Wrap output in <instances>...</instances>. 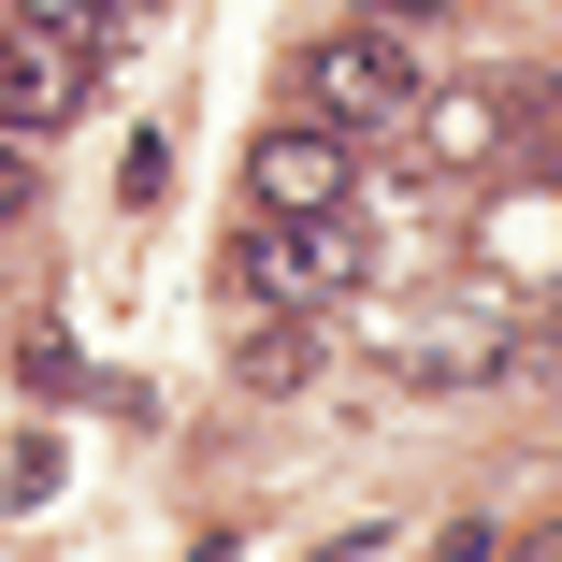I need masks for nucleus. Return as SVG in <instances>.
<instances>
[{
  "label": "nucleus",
  "mask_w": 562,
  "mask_h": 562,
  "mask_svg": "<svg viewBox=\"0 0 562 562\" xmlns=\"http://www.w3.org/2000/svg\"><path fill=\"white\" fill-rule=\"evenodd\" d=\"M30 202H44V159H30L15 131H0V232H15V216H30Z\"/></svg>",
  "instance_id": "1a4fd4ad"
},
{
  "label": "nucleus",
  "mask_w": 562,
  "mask_h": 562,
  "mask_svg": "<svg viewBox=\"0 0 562 562\" xmlns=\"http://www.w3.org/2000/svg\"><path fill=\"white\" fill-rule=\"evenodd\" d=\"M246 390H303V331H289V317L246 331Z\"/></svg>",
  "instance_id": "39448f33"
},
{
  "label": "nucleus",
  "mask_w": 562,
  "mask_h": 562,
  "mask_svg": "<svg viewBox=\"0 0 562 562\" xmlns=\"http://www.w3.org/2000/svg\"><path fill=\"white\" fill-rule=\"evenodd\" d=\"M548 361H562V331H548Z\"/></svg>",
  "instance_id": "9b49d317"
},
{
  "label": "nucleus",
  "mask_w": 562,
  "mask_h": 562,
  "mask_svg": "<svg viewBox=\"0 0 562 562\" xmlns=\"http://www.w3.org/2000/svg\"><path fill=\"white\" fill-rule=\"evenodd\" d=\"M15 15H44V30H72V44H116V15H131V0H15Z\"/></svg>",
  "instance_id": "0eeeda50"
},
{
  "label": "nucleus",
  "mask_w": 562,
  "mask_h": 562,
  "mask_svg": "<svg viewBox=\"0 0 562 562\" xmlns=\"http://www.w3.org/2000/svg\"><path fill=\"white\" fill-rule=\"evenodd\" d=\"M116 202H131V216H145V202H173V145H159V131L116 159Z\"/></svg>",
  "instance_id": "423d86ee"
},
{
  "label": "nucleus",
  "mask_w": 562,
  "mask_h": 562,
  "mask_svg": "<svg viewBox=\"0 0 562 562\" xmlns=\"http://www.w3.org/2000/svg\"><path fill=\"white\" fill-rule=\"evenodd\" d=\"M87 101V44L44 15H0V131H58Z\"/></svg>",
  "instance_id": "20e7f679"
},
{
  "label": "nucleus",
  "mask_w": 562,
  "mask_h": 562,
  "mask_svg": "<svg viewBox=\"0 0 562 562\" xmlns=\"http://www.w3.org/2000/svg\"><path fill=\"white\" fill-rule=\"evenodd\" d=\"M44 491H58V447H44V432H30V447H15V462H0V505H15V519H30V505H44Z\"/></svg>",
  "instance_id": "6e6552de"
},
{
  "label": "nucleus",
  "mask_w": 562,
  "mask_h": 562,
  "mask_svg": "<svg viewBox=\"0 0 562 562\" xmlns=\"http://www.w3.org/2000/svg\"><path fill=\"white\" fill-rule=\"evenodd\" d=\"M347 274H361L347 216H289V202H246V232H232V303H331Z\"/></svg>",
  "instance_id": "f03ea898"
},
{
  "label": "nucleus",
  "mask_w": 562,
  "mask_h": 562,
  "mask_svg": "<svg viewBox=\"0 0 562 562\" xmlns=\"http://www.w3.org/2000/svg\"><path fill=\"white\" fill-rule=\"evenodd\" d=\"M303 116H331V131H404L418 116V58H404V15H361V30H331V44H303Z\"/></svg>",
  "instance_id": "f257e3e1"
},
{
  "label": "nucleus",
  "mask_w": 562,
  "mask_h": 562,
  "mask_svg": "<svg viewBox=\"0 0 562 562\" xmlns=\"http://www.w3.org/2000/svg\"><path fill=\"white\" fill-rule=\"evenodd\" d=\"M432 159H491V101H447V116H432Z\"/></svg>",
  "instance_id": "9d476101"
},
{
  "label": "nucleus",
  "mask_w": 562,
  "mask_h": 562,
  "mask_svg": "<svg viewBox=\"0 0 562 562\" xmlns=\"http://www.w3.org/2000/svg\"><path fill=\"white\" fill-rule=\"evenodd\" d=\"M361 188V131H331V116H289L274 145H246V202H289V216H347Z\"/></svg>",
  "instance_id": "7ed1b4c3"
}]
</instances>
